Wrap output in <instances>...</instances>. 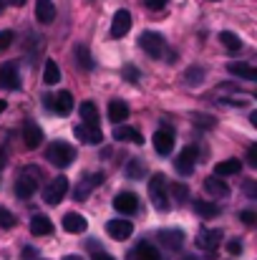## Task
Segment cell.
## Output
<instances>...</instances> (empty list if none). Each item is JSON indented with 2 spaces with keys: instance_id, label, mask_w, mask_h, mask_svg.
Segmentation results:
<instances>
[{
  "instance_id": "49",
  "label": "cell",
  "mask_w": 257,
  "mask_h": 260,
  "mask_svg": "<svg viewBox=\"0 0 257 260\" xmlns=\"http://www.w3.org/2000/svg\"><path fill=\"white\" fill-rule=\"evenodd\" d=\"M3 8H5V0H0V13H3Z\"/></svg>"
},
{
  "instance_id": "32",
  "label": "cell",
  "mask_w": 257,
  "mask_h": 260,
  "mask_svg": "<svg viewBox=\"0 0 257 260\" xmlns=\"http://www.w3.org/2000/svg\"><path fill=\"white\" fill-rule=\"evenodd\" d=\"M126 174H129L131 179H141V177L146 174V170H144V165H141V162H136V159H131V162L126 165Z\"/></svg>"
},
{
  "instance_id": "1",
  "label": "cell",
  "mask_w": 257,
  "mask_h": 260,
  "mask_svg": "<svg viewBox=\"0 0 257 260\" xmlns=\"http://www.w3.org/2000/svg\"><path fill=\"white\" fill-rule=\"evenodd\" d=\"M46 159L53 167H68L76 159V147H71L68 142H53L46 152Z\"/></svg>"
},
{
  "instance_id": "46",
  "label": "cell",
  "mask_w": 257,
  "mask_h": 260,
  "mask_svg": "<svg viewBox=\"0 0 257 260\" xmlns=\"http://www.w3.org/2000/svg\"><path fill=\"white\" fill-rule=\"evenodd\" d=\"M63 260H84V258H81V255H66Z\"/></svg>"
},
{
  "instance_id": "17",
  "label": "cell",
  "mask_w": 257,
  "mask_h": 260,
  "mask_svg": "<svg viewBox=\"0 0 257 260\" xmlns=\"http://www.w3.org/2000/svg\"><path fill=\"white\" fill-rule=\"evenodd\" d=\"M74 134H76V139H81L86 144H101V139H103L101 129L98 126H88V124L74 126Z\"/></svg>"
},
{
  "instance_id": "24",
  "label": "cell",
  "mask_w": 257,
  "mask_h": 260,
  "mask_svg": "<svg viewBox=\"0 0 257 260\" xmlns=\"http://www.w3.org/2000/svg\"><path fill=\"white\" fill-rule=\"evenodd\" d=\"M79 114H81L84 124H88V126H98V109H96L93 101H84V104L79 106Z\"/></svg>"
},
{
  "instance_id": "47",
  "label": "cell",
  "mask_w": 257,
  "mask_h": 260,
  "mask_svg": "<svg viewBox=\"0 0 257 260\" xmlns=\"http://www.w3.org/2000/svg\"><path fill=\"white\" fill-rule=\"evenodd\" d=\"M10 3H13L15 8H18V5H25V0H10Z\"/></svg>"
},
{
  "instance_id": "34",
  "label": "cell",
  "mask_w": 257,
  "mask_h": 260,
  "mask_svg": "<svg viewBox=\"0 0 257 260\" xmlns=\"http://www.w3.org/2000/svg\"><path fill=\"white\" fill-rule=\"evenodd\" d=\"M171 194H174L176 202H187V200H189V189H187V184H171Z\"/></svg>"
},
{
  "instance_id": "28",
  "label": "cell",
  "mask_w": 257,
  "mask_h": 260,
  "mask_svg": "<svg viewBox=\"0 0 257 260\" xmlns=\"http://www.w3.org/2000/svg\"><path fill=\"white\" fill-rule=\"evenodd\" d=\"M219 43L230 51V53H237V51H242V41L232 33V30H222L219 33Z\"/></svg>"
},
{
  "instance_id": "44",
  "label": "cell",
  "mask_w": 257,
  "mask_h": 260,
  "mask_svg": "<svg viewBox=\"0 0 257 260\" xmlns=\"http://www.w3.org/2000/svg\"><path fill=\"white\" fill-rule=\"evenodd\" d=\"M8 165V152H5V147H0V170Z\"/></svg>"
},
{
  "instance_id": "29",
  "label": "cell",
  "mask_w": 257,
  "mask_h": 260,
  "mask_svg": "<svg viewBox=\"0 0 257 260\" xmlns=\"http://www.w3.org/2000/svg\"><path fill=\"white\" fill-rule=\"evenodd\" d=\"M194 212H197L199 217H204V220H212V217H217V215H219V207H217V205H212V202L197 200V202H194Z\"/></svg>"
},
{
  "instance_id": "4",
  "label": "cell",
  "mask_w": 257,
  "mask_h": 260,
  "mask_svg": "<svg viewBox=\"0 0 257 260\" xmlns=\"http://www.w3.org/2000/svg\"><path fill=\"white\" fill-rule=\"evenodd\" d=\"M35 189H38V172L33 167H28L25 172L20 174V179L15 182V194L20 200H28V197L35 194Z\"/></svg>"
},
{
  "instance_id": "9",
  "label": "cell",
  "mask_w": 257,
  "mask_h": 260,
  "mask_svg": "<svg viewBox=\"0 0 257 260\" xmlns=\"http://www.w3.org/2000/svg\"><path fill=\"white\" fill-rule=\"evenodd\" d=\"M154 149H157V154H162V157H167L171 152V147H174V132H171L169 126H162V129H157L154 132Z\"/></svg>"
},
{
  "instance_id": "14",
  "label": "cell",
  "mask_w": 257,
  "mask_h": 260,
  "mask_svg": "<svg viewBox=\"0 0 257 260\" xmlns=\"http://www.w3.org/2000/svg\"><path fill=\"white\" fill-rule=\"evenodd\" d=\"M41 142H43V129L35 121H25V126H23V144H25V149H35V147H41Z\"/></svg>"
},
{
  "instance_id": "11",
  "label": "cell",
  "mask_w": 257,
  "mask_h": 260,
  "mask_svg": "<svg viewBox=\"0 0 257 260\" xmlns=\"http://www.w3.org/2000/svg\"><path fill=\"white\" fill-rule=\"evenodd\" d=\"M106 233L114 240H129L131 233H134V225L129 220H108L106 222Z\"/></svg>"
},
{
  "instance_id": "7",
  "label": "cell",
  "mask_w": 257,
  "mask_h": 260,
  "mask_svg": "<svg viewBox=\"0 0 257 260\" xmlns=\"http://www.w3.org/2000/svg\"><path fill=\"white\" fill-rule=\"evenodd\" d=\"M197 147L194 144H189V147H184L181 152H179V157H176V172L179 174H192L194 172V167H197Z\"/></svg>"
},
{
  "instance_id": "39",
  "label": "cell",
  "mask_w": 257,
  "mask_h": 260,
  "mask_svg": "<svg viewBox=\"0 0 257 260\" xmlns=\"http://www.w3.org/2000/svg\"><path fill=\"white\" fill-rule=\"evenodd\" d=\"M227 250H230V255H240L242 253V243L240 240H230L227 243Z\"/></svg>"
},
{
  "instance_id": "5",
  "label": "cell",
  "mask_w": 257,
  "mask_h": 260,
  "mask_svg": "<svg viewBox=\"0 0 257 260\" xmlns=\"http://www.w3.org/2000/svg\"><path fill=\"white\" fill-rule=\"evenodd\" d=\"M46 104H48V109L56 111L58 116H68V114L74 111V96H71L68 91H58L56 96L48 93V96H46Z\"/></svg>"
},
{
  "instance_id": "19",
  "label": "cell",
  "mask_w": 257,
  "mask_h": 260,
  "mask_svg": "<svg viewBox=\"0 0 257 260\" xmlns=\"http://www.w3.org/2000/svg\"><path fill=\"white\" fill-rule=\"evenodd\" d=\"M114 139L116 142H131V144H141L144 137L136 126H116L114 129Z\"/></svg>"
},
{
  "instance_id": "23",
  "label": "cell",
  "mask_w": 257,
  "mask_h": 260,
  "mask_svg": "<svg viewBox=\"0 0 257 260\" xmlns=\"http://www.w3.org/2000/svg\"><path fill=\"white\" fill-rule=\"evenodd\" d=\"M101 182H103V174H101V172L88 174L84 182L79 184V189H76V200H86V197H88V192H91L93 187H98Z\"/></svg>"
},
{
  "instance_id": "3",
  "label": "cell",
  "mask_w": 257,
  "mask_h": 260,
  "mask_svg": "<svg viewBox=\"0 0 257 260\" xmlns=\"http://www.w3.org/2000/svg\"><path fill=\"white\" fill-rule=\"evenodd\" d=\"M139 46L144 48V53H149L152 58H162L164 56V51H167V43H164V38L159 36V33H154V30H146V33H141V38H139Z\"/></svg>"
},
{
  "instance_id": "26",
  "label": "cell",
  "mask_w": 257,
  "mask_h": 260,
  "mask_svg": "<svg viewBox=\"0 0 257 260\" xmlns=\"http://www.w3.org/2000/svg\"><path fill=\"white\" fill-rule=\"evenodd\" d=\"M30 233L33 235H51L53 233V222L46 217V215H35L30 220Z\"/></svg>"
},
{
  "instance_id": "30",
  "label": "cell",
  "mask_w": 257,
  "mask_h": 260,
  "mask_svg": "<svg viewBox=\"0 0 257 260\" xmlns=\"http://www.w3.org/2000/svg\"><path fill=\"white\" fill-rule=\"evenodd\" d=\"M43 81L48 86H53V84L61 81V69H58L56 61H46V66H43Z\"/></svg>"
},
{
  "instance_id": "40",
  "label": "cell",
  "mask_w": 257,
  "mask_h": 260,
  "mask_svg": "<svg viewBox=\"0 0 257 260\" xmlns=\"http://www.w3.org/2000/svg\"><path fill=\"white\" fill-rule=\"evenodd\" d=\"M167 3H169V0H144V5H146V8H152V10H162Z\"/></svg>"
},
{
  "instance_id": "31",
  "label": "cell",
  "mask_w": 257,
  "mask_h": 260,
  "mask_svg": "<svg viewBox=\"0 0 257 260\" xmlns=\"http://www.w3.org/2000/svg\"><path fill=\"white\" fill-rule=\"evenodd\" d=\"M76 61H79V66H81L84 71H93L91 51H88V46H84V43H79V46H76Z\"/></svg>"
},
{
  "instance_id": "18",
  "label": "cell",
  "mask_w": 257,
  "mask_h": 260,
  "mask_svg": "<svg viewBox=\"0 0 257 260\" xmlns=\"http://www.w3.org/2000/svg\"><path fill=\"white\" fill-rule=\"evenodd\" d=\"M131 260H162L159 255V248L157 245H152V243H139L134 250H131Z\"/></svg>"
},
{
  "instance_id": "35",
  "label": "cell",
  "mask_w": 257,
  "mask_h": 260,
  "mask_svg": "<svg viewBox=\"0 0 257 260\" xmlns=\"http://www.w3.org/2000/svg\"><path fill=\"white\" fill-rule=\"evenodd\" d=\"M124 79H126V81H131V84H136V81L141 79V74H139V69H136V66H124Z\"/></svg>"
},
{
  "instance_id": "36",
  "label": "cell",
  "mask_w": 257,
  "mask_h": 260,
  "mask_svg": "<svg viewBox=\"0 0 257 260\" xmlns=\"http://www.w3.org/2000/svg\"><path fill=\"white\" fill-rule=\"evenodd\" d=\"M202 79H204V71H202V69L192 66V69L187 71V81H189V84H199Z\"/></svg>"
},
{
  "instance_id": "45",
  "label": "cell",
  "mask_w": 257,
  "mask_h": 260,
  "mask_svg": "<svg viewBox=\"0 0 257 260\" xmlns=\"http://www.w3.org/2000/svg\"><path fill=\"white\" fill-rule=\"evenodd\" d=\"M245 192H247L250 197H255V182H245Z\"/></svg>"
},
{
  "instance_id": "25",
  "label": "cell",
  "mask_w": 257,
  "mask_h": 260,
  "mask_svg": "<svg viewBox=\"0 0 257 260\" xmlns=\"http://www.w3.org/2000/svg\"><path fill=\"white\" fill-rule=\"evenodd\" d=\"M108 119H111L114 124L126 121V119H129V106H126L124 101H111V104H108Z\"/></svg>"
},
{
  "instance_id": "48",
  "label": "cell",
  "mask_w": 257,
  "mask_h": 260,
  "mask_svg": "<svg viewBox=\"0 0 257 260\" xmlns=\"http://www.w3.org/2000/svg\"><path fill=\"white\" fill-rule=\"evenodd\" d=\"M5 106H8V104H5V101H3V99H0V114H3V111H5Z\"/></svg>"
},
{
  "instance_id": "15",
  "label": "cell",
  "mask_w": 257,
  "mask_h": 260,
  "mask_svg": "<svg viewBox=\"0 0 257 260\" xmlns=\"http://www.w3.org/2000/svg\"><path fill=\"white\" fill-rule=\"evenodd\" d=\"M157 243H159V245H164V248L176 250V248L184 243V233H181V230H176V228H169V230H159V233H157Z\"/></svg>"
},
{
  "instance_id": "41",
  "label": "cell",
  "mask_w": 257,
  "mask_h": 260,
  "mask_svg": "<svg viewBox=\"0 0 257 260\" xmlns=\"http://www.w3.org/2000/svg\"><path fill=\"white\" fill-rule=\"evenodd\" d=\"M247 162H250V167H257V147L247 149Z\"/></svg>"
},
{
  "instance_id": "10",
  "label": "cell",
  "mask_w": 257,
  "mask_h": 260,
  "mask_svg": "<svg viewBox=\"0 0 257 260\" xmlns=\"http://www.w3.org/2000/svg\"><path fill=\"white\" fill-rule=\"evenodd\" d=\"M114 207L124 215H136L139 212V197L134 192H121L114 197Z\"/></svg>"
},
{
  "instance_id": "2",
  "label": "cell",
  "mask_w": 257,
  "mask_h": 260,
  "mask_svg": "<svg viewBox=\"0 0 257 260\" xmlns=\"http://www.w3.org/2000/svg\"><path fill=\"white\" fill-rule=\"evenodd\" d=\"M149 197L159 212H169V194H167V177L164 174H154L149 179Z\"/></svg>"
},
{
  "instance_id": "43",
  "label": "cell",
  "mask_w": 257,
  "mask_h": 260,
  "mask_svg": "<svg viewBox=\"0 0 257 260\" xmlns=\"http://www.w3.org/2000/svg\"><path fill=\"white\" fill-rule=\"evenodd\" d=\"M93 260H116L114 255H108V253H101V250H93Z\"/></svg>"
},
{
  "instance_id": "38",
  "label": "cell",
  "mask_w": 257,
  "mask_h": 260,
  "mask_svg": "<svg viewBox=\"0 0 257 260\" xmlns=\"http://www.w3.org/2000/svg\"><path fill=\"white\" fill-rule=\"evenodd\" d=\"M240 220H242L245 225H255V222H257V215L252 212V210H245V212L240 215Z\"/></svg>"
},
{
  "instance_id": "13",
  "label": "cell",
  "mask_w": 257,
  "mask_h": 260,
  "mask_svg": "<svg viewBox=\"0 0 257 260\" xmlns=\"http://www.w3.org/2000/svg\"><path fill=\"white\" fill-rule=\"evenodd\" d=\"M0 88H20V76H18V66L15 63H3L0 66Z\"/></svg>"
},
{
  "instance_id": "8",
  "label": "cell",
  "mask_w": 257,
  "mask_h": 260,
  "mask_svg": "<svg viewBox=\"0 0 257 260\" xmlns=\"http://www.w3.org/2000/svg\"><path fill=\"white\" fill-rule=\"evenodd\" d=\"M219 243H222V233L214 230V228H204V230H199V235H197V248H202L204 253L217 250Z\"/></svg>"
},
{
  "instance_id": "27",
  "label": "cell",
  "mask_w": 257,
  "mask_h": 260,
  "mask_svg": "<svg viewBox=\"0 0 257 260\" xmlns=\"http://www.w3.org/2000/svg\"><path fill=\"white\" fill-rule=\"evenodd\" d=\"M242 170V165H240V159H225V162H219L217 167H214V177H230V174H237Z\"/></svg>"
},
{
  "instance_id": "12",
  "label": "cell",
  "mask_w": 257,
  "mask_h": 260,
  "mask_svg": "<svg viewBox=\"0 0 257 260\" xmlns=\"http://www.w3.org/2000/svg\"><path fill=\"white\" fill-rule=\"evenodd\" d=\"M131 30V13L129 10H116L114 20H111V36L114 38H124Z\"/></svg>"
},
{
  "instance_id": "33",
  "label": "cell",
  "mask_w": 257,
  "mask_h": 260,
  "mask_svg": "<svg viewBox=\"0 0 257 260\" xmlns=\"http://www.w3.org/2000/svg\"><path fill=\"white\" fill-rule=\"evenodd\" d=\"M0 228H3V230L15 228V215H13L8 207H0Z\"/></svg>"
},
{
  "instance_id": "42",
  "label": "cell",
  "mask_w": 257,
  "mask_h": 260,
  "mask_svg": "<svg viewBox=\"0 0 257 260\" xmlns=\"http://www.w3.org/2000/svg\"><path fill=\"white\" fill-rule=\"evenodd\" d=\"M35 258H38L35 248H25V250H23V260H35Z\"/></svg>"
},
{
  "instance_id": "21",
  "label": "cell",
  "mask_w": 257,
  "mask_h": 260,
  "mask_svg": "<svg viewBox=\"0 0 257 260\" xmlns=\"http://www.w3.org/2000/svg\"><path fill=\"white\" fill-rule=\"evenodd\" d=\"M35 18L41 23H53L56 18V5L51 0H35Z\"/></svg>"
},
{
  "instance_id": "22",
  "label": "cell",
  "mask_w": 257,
  "mask_h": 260,
  "mask_svg": "<svg viewBox=\"0 0 257 260\" xmlns=\"http://www.w3.org/2000/svg\"><path fill=\"white\" fill-rule=\"evenodd\" d=\"M204 189H207L212 197H227V194H230V187H227L219 177H214V174L204 179Z\"/></svg>"
},
{
  "instance_id": "16",
  "label": "cell",
  "mask_w": 257,
  "mask_h": 260,
  "mask_svg": "<svg viewBox=\"0 0 257 260\" xmlns=\"http://www.w3.org/2000/svg\"><path fill=\"white\" fill-rule=\"evenodd\" d=\"M86 228H88V222H86L84 215H79V212H68V215H63V230H66V233H71V235H81V233H86Z\"/></svg>"
},
{
  "instance_id": "37",
  "label": "cell",
  "mask_w": 257,
  "mask_h": 260,
  "mask_svg": "<svg viewBox=\"0 0 257 260\" xmlns=\"http://www.w3.org/2000/svg\"><path fill=\"white\" fill-rule=\"evenodd\" d=\"M13 30H0V51H5V48H10L13 46Z\"/></svg>"
},
{
  "instance_id": "20",
  "label": "cell",
  "mask_w": 257,
  "mask_h": 260,
  "mask_svg": "<svg viewBox=\"0 0 257 260\" xmlns=\"http://www.w3.org/2000/svg\"><path fill=\"white\" fill-rule=\"evenodd\" d=\"M227 71H230L232 76H237V79H245V81H255L257 79V71L250 63H245V61H232V63L227 66Z\"/></svg>"
},
{
  "instance_id": "6",
  "label": "cell",
  "mask_w": 257,
  "mask_h": 260,
  "mask_svg": "<svg viewBox=\"0 0 257 260\" xmlns=\"http://www.w3.org/2000/svg\"><path fill=\"white\" fill-rule=\"evenodd\" d=\"M66 192H68V179L61 174V177H56L48 187H43V200H46L48 205H58V202L66 197Z\"/></svg>"
}]
</instances>
